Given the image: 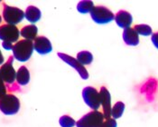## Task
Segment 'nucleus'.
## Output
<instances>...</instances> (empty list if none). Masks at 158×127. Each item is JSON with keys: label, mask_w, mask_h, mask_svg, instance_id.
I'll return each instance as SVG.
<instances>
[{"label": "nucleus", "mask_w": 158, "mask_h": 127, "mask_svg": "<svg viewBox=\"0 0 158 127\" xmlns=\"http://www.w3.org/2000/svg\"><path fill=\"white\" fill-rule=\"evenodd\" d=\"M34 43L30 40H19L14 45L13 56L19 62H26L30 59L34 51Z\"/></svg>", "instance_id": "1"}, {"label": "nucleus", "mask_w": 158, "mask_h": 127, "mask_svg": "<svg viewBox=\"0 0 158 127\" xmlns=\"http://www.w3.org/2000/svg\"><path fill=\"white\" fill-rule=\"evenodd\" d=\"M20 110V101L12 94H6L0 98V111L6 115H13Z\"/></svg>", "instance_id": "2"}, {"label": "nucleus", "mask_w": 158, "mask_h": 127, "mask_svg": "<svg viewBox=\"0 0 158 127\" xmlns=\"http://www.w3.org/2000/svg\"><path fill=\"white\" fill-rule=\"evenodd\" d=\"M105 121V117L103 113L98 111H91L84 116H82L77 123V127H100L103 122Z\"/></svg>", "instance_id": "3"}, {"label": "nucleus", "mask_w": 158, "mask_h": 127, "mask_svg": "<svg viewBox=\"0 0 158 127\" xmlns=\"http://www.w3.org/2000/svg\"><path fill=\"white\" fill-rule=\"evenodd\" d=\"M3 7V18L8 25H17L25 17L24 11L18 7H10L6 4H4Z\"/></svg>", "instance_id": "4"}, {"label": "nucleus", "mask_w": 158, "mask_h": 127, "mask_svg": "<svg viewBox=\"0 0 158 127\" xmlns=\"http://www.w3.org/2000/svg\"><path fill=\"white\" fill-rule=\"evenodd\" d=\"M90 17L97 24H108L115 19V15L104 6H96L90 12Z\"/></svg>", "instance_id": "5"}, {"label": "nucleus", "mask_w": 158, "mask_h": 127, "mask_svg": "<svg viewBox=\"0 0 158 127\" xmlns=\"http://www.w3.org/2000/svg\"><path fill=\"white\" fill-rule=\"evenodd\" d=\"M82 97L86 104L93 111H98V109L101 105L100 94L97 89L92 86H86L82 90Z\"/></svg>", "instance_id": "6"}, {"label": "nucleus", "mask_w": 158, "mask_h": 127, "mask_svg": "<svg viewBox=\"0 0 158 127\" xmlns=\"http://www.w3.org/2000/svg\"><path fill=\"white\" fill-rule=\"evenodd\" d=\"M14 56L11 55L9 56L8 60L5 64H2L0 67V74L1 76L5 82V84L7 85H13L16 81V72L13 66V62H14Z\"/></svg>", "instance_id": "7"}, {"label": "nucleus", "mask_w": 158, "mask_h": 127, "mask_svg": "<svg viewBox=\"0 0 158 127\" xmlns=\"http://www.w3.org/2000/svg\"><path fill=\"white\" fill-rule=\"evenodd\" d=\"M20 36V31L16 27V25H0V39L5 42H11V43H16L18 42Z\"/></svg>", "instance_id": "8"}, {"label": "nucleus", "mask_w": 158, "mask_h": 127, "mask_svg": "<svg viewBox=\"0 0 158 127\" xmlns=\"http://www.w3.org/2000/svg\"><path fill=\"white\" fill-rule=\"evenodd\" d=\"M58 56L63 62H65L69 65H71L72 67H73L83 80H87L89 78V73L85 68V66L82 65L76 58H74L71 55H68L66 54H63V53H58Z\"/></svg>", "instance_id": "9"}, {"label": "nucleus", "mask_w": 158, "mask_h": 127, "mask_svg": "<svg viewBox=\"0 0 158 127\" xmlns=\"http://www.w3.org/2000/svg\"><path fill=\"white\" fill-rule=\"evenodd\" d=\"M99 94H100V103L103 108V114L105 119H109L111 118V110H112V106H111V95L109 90L106 88L105 86H102L99 91Z\"/></svg>", "instance_id": "10"}, {"label": "nucleus", "mask_w": 158, "mask_h": 127, "mask_svg": "<svg viewBox=\"0 0 158 127\" xmlns=\"http://www.w3.org/2000/svg\"><path fill=\"white\" fill-rule=\"evenodd\" d=\"M34 48L40 55H46L52 51L51 41L45 37H37L34 42Z\"/></svg>", "instance_id": "11"}, {"label": "nucleus", "mask_w": 158, "mask_h": 127, "mask_svg": "<svg viewBox=\"0 0 158 127\" xmlns=\"http://www.w3.org/2000/svg\"><path fill=\"white\" fill-rule=\"evenodd\" d=\"M115 21L117 25L121 28H128L133 22V17L131 14L125 10H120L115 15Z\"/></svg>", "instance_id": "12"}, {"label": "nucleus", "mask_w": 158, "mask_h": 127, "mask_svg": "<svg viewBox=\"0 0 158 127\" xmlns=\"http://www.w3.org/2000/svg\"><path fill=\"white\" fill-rule=\"evenodd\" d=\"M123 40L126 45L135 46L139 44V35L135 32L134 27H128L123 31Z\"/></svg>", "instance_id": "13"}, {"label": "nucleus", "mask_w": 158, "mask_h": 127, "mask_svg": "<svg viewBox=\"0 0 158 127\" xmlns=\"http://www.w3.org/2000/svg\"><path fill=\"white\" fill-rule=\"evenodd\" d=\"M24 16H25V18L30 23H33V25H35V23H36V22H38L41 19L42 13L40 11V9L38 7H35V6H29L25 9Z\"/></svg>", "instance_id": "14"}, {"label": "nucleus", "mask_w": 158, "mask_h": 127, "mask_svg": "<svg viewBox=\"0 0 158 127\" xmlns=\"http://www.w3.org/2000/svg\"><path fill=\"white\" fill-rule=\"evenodd\" d=\"M37 33H38V28L35 25H28L24 26L20 30V35L26 40H35L37 38Z\"/></svg>", "instance_id": "15"}, {"label": "nucleus", "mask_w": 158, "mask_h": 127, "mask_svg": "<svg viewBox=\"0 0 158 127\" xmlns=\"http://www.w3.org/2000/svg\"><path fill=\"white\" fill-rule=\"evenodd\" d=\"M16 82L19 85H26L30 82V73L26 66L22 65L16 72Z\"/></svg>", "instance_id": "16"}, {"label": "nucleus", "mask_w": 158, "mask_h": 127, "mask_svg": "<svg viewBox=\"0 0 158 127\" xmlns=\"http://www.w3.org/2000/svg\"><path fill=\"white\" fill-rule=\"evenodd\" d=\"M82 65H88L90 64L93 61V55L89 51H81L77 54L76 58Z\"/></svg>", "instance_id": "17"}, {"label": "nucleus", "mask_w": 158, "mask_h": 127, "mask_svg": "<svg viewBox=\"0 0 158 127\" xmlns=\"http://www.w3.org/2000/svg\"><path fill=\"white\" fill-rule=\"evenodd\" d=\"M94 4L90 0H83L78 3L77 5V10L81 14H88L92 11L94 8Z\"/></svg>", "instance_id": "18"}, {"label": "nucleus", "mask_w": 158, "mask_h": 127, "mask_svg": "<svg viewBox=\"0 0 158 127\" xmlns=\"http://www.w3.org/2000/svg\"><path fill=\"white\" fill-rule=\"evenodd\" d=\"M125 111V103L123 102H118L114 104L111 110V117L113 119H118L120 118Z\"/></svg>", "instance_id": "19"}, {"label": "nucleus", "mask_w": 158, "mask_h": 127, "mask_svg": "<svg viewBox=\"0 0 158 127\" xmlns=\"http://www.w3.org/2000/svg\"><path fill=\"white\" fill-rule=\"evenodd\" d=\"M134 29L135 32L144 37H148L150 35H153V30L150 25H146V24H141V25H135L134 26Z\"/></svg>", "instance_id": "20"}, {"label": "nucleus", "mask_w": 158, "mask_h": 127, "mask_svg": "<svg viewBox=\"0 0 158 127\" xmlns=\"http://www.w3.org/2000/svg\"><path fill=\"white\" fill-rule=\"evenodd\" d=\"M76 123L77 122L70 115H62L59 120V124L61 127H73L76 125Z\"/></svg>", "instance_id": "21"}, {"label": "nucleus", "mask_w": 158, "mask_h": 127, "mask_svg": "<svg viewBox=\"0 0 158 127\" xmlns=\"http://www.w3.org/2000/svg\"><path fill=\"white\" fill-rule=\"evenodd\" d=\"M117 122L115 119L113 118H109V119H105V121L103 122V124L101 125L100 127H117Z\"/></svg>", "instance_id": "22"}, {"label": "nucleus", "mask_w": 158, "mask_h": 127, "mask_svg": "<svg viewBox=\"0 0 158 127\" xmlns=\"http://www.w3.org/2000/svg\"><path fill=\"white\" fill-rule=\"evenodd\" d=\"M6 92H7V87L6 86L5 82H4V80L1 76V74H0V98L6 94Z\"/></svg>", "instance_id": "23"}, {"label": "nucleus", "mask_w": 158, "mask_h": 127, "mask_svg": "<svg viewBox=\"0 0 158 127\" xmlns=\"http://www.w3.org/2000/svg\"><path fill=\"white\" fill-rule=\"evenodd\" d=\"M2 46L4 49L6 50H13V47H14V45L11 42H7V41H5L2 43Z\"/></svg>", "instance_id": "24"}, {"label": "nucleus", "mask_w": 158, "mask_h": 127, "mask_svg": "<svg viewBox=\"0 0 158 127\" xmlns=\"http://www.w3.org/2000/svg\"><path fill=\"white\" fill-rule=\"evenodd\" d=\"M151 40H152V43H153V45L155 46V47L158 49V32L154 33V34L152 35Z\"/></svg>", "instance_id": "25"}, {"label": "nucleus", "mask_w": 158, "mask_h": 127, "mask_svg": "<svg viewBox=\"0 0 158 127\" xmlns=\"http://www.w3.org/2000/svg\"><path fill=\"white\" fill-rule=\"evenodd\" d=\"M3 63H4V56L1 53V50H0V65L3 64Z\"/></svg>", "instance_id": "26"}, {"label": "nucleus", "mask_w": 158, "mask_h": 127, "mask_svg": "<svg viewBox=\"0 0 158 127\" xmlns=\"http://www.w3.org/2000/svg\"><path fill=\"white\" fill-rule=\"evenodd\" d=\"M1 22H2V17H1V15H0V24H1Z\"/></svg>", "instance_id": "27"}]
</instances>
